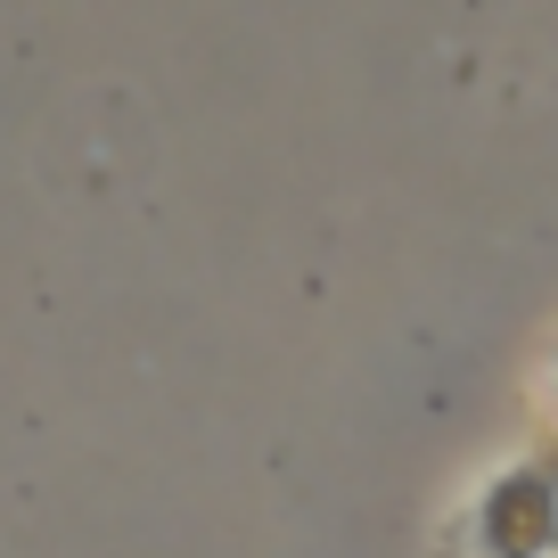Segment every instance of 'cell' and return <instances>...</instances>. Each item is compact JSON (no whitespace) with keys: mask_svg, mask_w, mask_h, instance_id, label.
<instances>
[{"mask_svg":"<svg viewBox=\"0 0 558 558\" xmlns=\"http://www.w3.org/2000/svg\"><path fill=\"white\" fill-rule=\"evenodd\" d=\"M476 558H558V452L501 469L469 501Z\"/></svg>","mask_w":558,"mask_h":558,"instance_id":"obj_1","label":"cell"}]
</instances>
